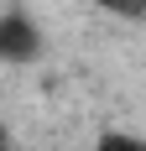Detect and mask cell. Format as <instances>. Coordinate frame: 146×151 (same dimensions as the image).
I'll list each match as a JSON object with an SVG mask.
<instances>
[{"instance_id": "3957f363", "label": "cell", "mask_w": 146, "mask_h": 151, "mask_svg": "<svg viewBox=\"0 0 146 151\" xmlns=\"http://www.w3.org/2000/svg\"><path fill=\"white\" fill-rule=\"evenodd\" d=\"M94 5H104V11L125 16V21H141V16H146V0H94Z\"/></svg>"}, {"instance_id": "6da1fadb", "label": "cell", "mask_w": 146, "mask_h": 151, "mask_svg": "<svg viewBox=\"0 0 146 151\" xmlns=\"http://www.w3.org/2000/svg\"><path fill=\"white\" fill-rule=\"evenodd\" d=\"M42 26L31 21L26 11H0V63L11 68H26V63L42 58Z\"/></svg>"}, {"instance_id": "7a4b0ae2", "label": "cell", "mask_w": 146, "mask_h": 151, "mask_svg": "<svg viewBox=\"0 0 146 151\" xmlns=\"http://www.w3.org/2000/svg\"><path fill=\"white\" fill-rule=\"evenodd\" d=\"M89 151H146V141H141V136H131V130H104Z\"/></svg>"}]
</instances>
